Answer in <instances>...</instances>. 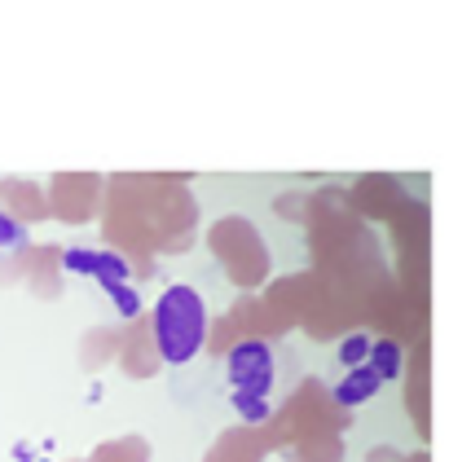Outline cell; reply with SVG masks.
Returning a JSON list of instances; mask_svg holds the SVG:
<instances>
[{"label": "cell", "instance_id": "cell-11", "mask_svg": "<svg viewBox=\"0 0 449 462\" xmlns=\"http://www.w3.org/2000/svg\"><path fill=\"white\" fill-rule=\"evenodd\" d=\"M89 462H150V440L145 436H115V440H106V445H98L93 454H89Z\"/></svg>", "mask_w": 449, "mask_h": 462}, {"label": "cell", "instance_id": "cell-5", "mask_svg": "<svg viewBox=\"0 0 449 462\" xmlns=\"http://www.w3.org/2000/svg\"><path fill=\"white\" fill-rule=\"evenodd\" d=\"M220 335H208L211 339V353H229L234 344H247V339H269V335H282L286 330V321L277 318V309L269 304V300H239L229 313H225V321L216 326Z\"/></svg>", "mask_w": 449, "mask_h": 462}, {"label": "cell", "instance_id": "cell-13", "mask_svg": "<svg viewBox=\"0 0 449 462\" xmlns=\"http://www.w3.org/2000/svg\"><path fill=\"white\" fill-rule=\"evenodd\" d=\"M366 462H427V454H418V458H410V454H397V449H375Z\"/></svg>", "mask_w": 449, "mask_h": 462}, {"label": "cell", "instance_id": "cell-7", "mask_svg": "<svg viewBox=\"0 0 449 462\" xmlns=\"http://www.w3.org/2000/svg\"><path fill=\"white\" fill-rule=\"evenodd\" d=\"M159 365H164V356H159V344H154L150 313H137L133 326L124 330V344H119V370L128 379H154Z\"/></svg>", "mask_w": 449, "mask_h": 462}, {"label": "cell", "instance_id": "cell-10", "mask_svg": "<svg viewBox=\"0 0 449 462\" xmlns=\"http://www.w3.org/2000/svg\"><path fill=\"white\" fill-rule=\"evenodd\" d=\"M27 234H23V225L18 220H9V216H0V282H9L23 264H27Z\"/></svg>", "mask_w": 449, "mask_h": 462}, {"label": "cell", "instance_id": "cell-6", "mask_svg": "<svg viewBox=\"0 0 449 462\" xmlns=\"http://www.w3.org/2000/svg\"><path fill=\"white\" fill-rule=\"evenodd\" d=\"M106 199V177L93 172H67V177H53L49 189V212L67 225H89Z\"/></svg>", "mask_w": 449, "mask_h": 462}, {"label": "cell", "instance_id": "cell-9", "mask_svg": "<svg viewBox=\"0 0 449 462\" xmlns=\"http://www.w3.org/2000/svg\"><path fill=\"white\" fill-rule=\"evenodd\" d=\"M0 203L9 208V220L49 216V199H44V189H35L32 180H0Z\"/></svg>", "mask_w": 449, "mask_h": 462}, {"label": "cell", "instance_id": "cell-2", "mask_svg": "<svg viewBox=\"0 0 449 462\" xmlns=\"http://www.w3.org/2000/svg\"><path fill=\"white\" fill-rule=\"evenodd\" d=\"M260 431L269 454H282L286 462H344L348 410L326 383L304 379Z\"/></svg>", "mask_w": 449, "mask_h": 462}, {"label": "cell", "instance_id": "cell-3", "mask_svg": "<svg viewBox=\"0 0 449 462\" xmlns=\"http://www.w3.org/2000/svg\"><path fill=\"white\" fill-rule=\"evenodd\" d=\"M150 326H154L159 356L168 365L190 361L208 344V313H203V300L194 286H168V295H159V304L150 313Z\"/></svg>", "mask_w": 449, "mask_h": 462}, {"label": "cell", "instance_id": "cell-8", "mask_svg": "<svg viewBox=\"0 0 449 462\" xmlns=\"http://www.w3.org/2000/svg\"><path fill=\"white\" fill-rule=\"evenodd\" d=\"M269 458V445H265V431L251 423H239V427H225L216 436V445L208 449L203 462H265Z\"/></svg>", "mask_w": 449, "mask_h": 462}, {"label": "cell", "instance_id": "cell-1", "mask_svg": "<svg viewBox=\"0 0 449 462\" xmlns=\"http://www.w3.org/2000/svg\"><path fill=\"white\" fill-rule=\"evenodd\" d=\"M106 243L128 260L173 255L199 238V203L190 177L164 172H119L106 180Z\"/></svg>", "mask_w": 449, "mask_h": 462}, {"label": "cell", "instance_id": "cell-12", "mask_svg": "<svg viewBox=\"0 0 449 462\" xmlns=\"http://www.w3.org/2000/svg\"><path fill=\"white\" fill-rule=\"evenodd\" d=\"M119 344H124V330H89V339H84V348H80V361H84L89 370H98L110 356H119Z\"/></svg>", "mask_w": 449, "mask_h": 462}, {"label": "cell", "instance_id": "cell-4", "mask_svg": "<svg viewBox=\"0 0 449 462\" xmlns=\"http://www.w3.org/2000/svg\"><path fill=\"white\" fill-rule=\"evenodd\" d=\"M208 247H211V255L220 260L225 278L239 286V291H256V286L269 278V269H274L260 229H256L247 216H220L208 229Z\"/></svg>", "mask_w": 449, "mask_h": 462}]
</instances>
